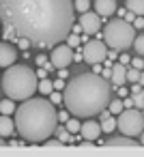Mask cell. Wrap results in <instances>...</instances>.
<instances>
[{"label": "cell", "mask_w": 144, "mask_h": 157, "mask_svg": "<svg viewBox=\"0 0 144 157\" xmlns=\"http://www.w3.org/2000/svg\"><path fill=\"white\" fill-rule=\"evenodd\" d=\"M0 20L37 48H54L73 30V0H0Z\"/></svg>", "instance_id": "1"}, {"label": "cell", "mask_w": 144, "mask_h": 157, "mask_svg": "<svg viewBox=\"0 0 144 157\" xmlns=\"http://www.w3.org/2000/svg\"><path fill=\"white\" fill-rule=\"evenodd\" d=\"M110 80L101 73H80L65 86L63 103L69 110V114L78 118H93L95 114H101L110 103Z\"/></svg>", "instance_id": "2"}, {"label": "cell", "mask_w": 144, "mask_h": 157, "mask_svg": "<svg viewBox=\"0 0 144 157\" xmlns=\"http://www.w3.org/2000/svg\"><path fill=\"white\" fill-rule=\"evenodd\" d=\"M58 127V112L47 99H24L20 108H15V129L17 133L30 142L39 144L47 140Z\"/></svg>", "instance_id": "3"}, {"label": "cell", "mask_w": 144, "mask_h": 157, "mask_svg": "<svg viewBox=\"0 0 144 157\" xmlns=\"http://www.w3.org/2000/svg\"><path fill=\"white\" fill-rule=\"evenodd\" d=\"M39 86V75L26 65H11L2 75V90L13 101H24L35 95Z\"/></svg>", "instance_id": "4"}, {"label": "cell", "mask_w": 144, "mask_h": 157, "mask_svg": "<svg viewBox=\"0 0 144 157\" xmlns=\"http://www.w3.org/2000/svg\"><path fill=\"white\" fill-rule=\"evenodd\" d=\"M103 41L112 50H129L135 41V28L131 22L123 17L110 20L103 28Z\"/></svg>", "instance_id": "5"}, {"label": "cell", "mask_w": 144, "mask_h": 157, "mask_svg": "<svg viewBox=\"0 0 144 157\" xmlns=\"http://www.w3.org/2000/svg\"><path fill=\"white\" fill-rule=\"evenodd\" d=\"M116 127L125 133V136H140L144 131V114L138 110V108H125L118 118H116Z\"/></svg>", "instance_id": "6"}, {"label": "cell", "mask_w": 144, "mask_h": 157, "mask_svg": "<svg viewBox=\"0 0 144 157\" xmlns=\"http://www.w3.org/2000/svg\"><path fill=\"white\" fill-rule=\"evenodd\" d=\"M82 56H84V63L88 65H99L108 58V45L103 39H90L84 43L82 48Z\"/></svg>", "instance_id": "7"}, {"label": "cell", "mask_w": 144, "mask_h": 157, "mask_svg": "<svg viewBox=\"0 0 144 157\" xmlns=\"http://www.w3.org/2000/svg\"><path fill=\"white\" fill-rule=\"evenodd\" d=\"M50 63L56 67V69H65L73 63V48L69 43H58L52 48V54H50Z\"/></svg>", "instance_id": "8"}, {"label": "cell", "mask_w": 144, "mask_h": 157, "mask_svg": "<svg viewBox=\"0 0 144 157\" xmlns=\"http://www.w3.org/2000/svg\"><path fill=\"white\" fill-rule=\"evenodd\" d=\"M80 28H82L84 35H97L99 28H101V15H99L97 11H95V13H90V11L82 13V17H80Z\"/></svg>", "instance_id": "9"}, {"label": "cell", "mask_w": 144, "mask_h": 157, "mask_svg": "<svg viewBox=\"0 0 144 157\" xmlns=\"http://www.w3.org/2000/svg\"><path fill=\"white\" fill-rule=\"evenodd\" d=\"M17 60V48L13 43H0V67H11Z\"/></svg>", "instance_id": "10"}, {"label": "cell", "mask_w": 144, "mask_h": 157, "mask_svg": "<svg viewBox=\"0 0 144 157\" xmlns=\"http://www.w3.org/2000/svg\"><path fill=\"white\" fill-rule=\"evenodd\" d=\"M101 123H97V121H84L82 123V127H80V138H84V140H97L99 136H101Z\"/></svg>", "instance_id": "11"}, {"label": "cell", "mask_w": 144, "mask_h": 157, "mask_svg": "<svg viewBox=\"0 0 144 157\" xmlns=\"http://www.w3.org/2000/svg\"><path fill=\"white\" fill-rule=\"evenodd\" d=\"M110 82H112V88H118L127 82V65L123 63H116L112 65V75H110Z\"/></svg>", "instance_id": "12"}, {"label": "cell", "mask_w": 144, "mask_h": 157, "mask_svg": "<svg viewBox=\"0 0 144 157\" xmlns=\"http://www.w3.org/2000/svg\"><path fill=\"white\" fill-rule=\"evenodd\" d=\"M95 11L101 17H110L116 13V0H95Z\"/></svg>", "instance_id": "13"}, {"label": "cell", "mask_w": 144, "mask_h": 157, "mask_svg": "<svg viewBox=\"0 0 144 157\" xmlns=\"http://www.w3.org/2000/svg\"><path fill=\"white\" fill-rule=\"evenodd\" d=\"M15 131V118H11V114H2L0 116V136L9 138Z\"/></svg>", "instance_id": "14"}, {"label": "cell", "mask_w": 144, "mask_h": 157, "mask_svg": "<svg viewBox=\"0 0 144 157\" xmlns=\"http://www.w3.org/2000/svg\"><path fill=\"white\" fill-rule=\"evenodd\" d=\"M140 142H135L131 136H120V138H110V140H105V146H138Z\"/></svg>", "instance_id": "15"}, {"label": "cell", "mask_w": 144, "mask_h": 157, "mask_svg": "<svg viewBox=\"0 0 144 157\" xmlns=\"http://www.w3.org/2000/svg\"><path fill=\"white\" fill-rule=\"evenodd\" d=\"M101 129L103 131H112V129H116V118H114V114L110 112V110H103L101 112Z\"/></svg>", "instance_id": "16"}, {"label": "cell", "mask_w": 144, "mask_h": 157, "mask_svg": "<svg viewBox=\"0 0 144 157\" xmlns=\"http://www.w3.org/2000/svg\"><path fill=\"white\" fill-rule=\"evenodd\" d=\"M127 11L135 15H144V0H127Z\"/></svg>", "instance_id": "17"}, {"label": "cell", "mask_w": 144, "mask_h": 157, "mask_svg": "<svg viewBox=\"0 0 144 157\" xmlns=\"http://www.w3.org/2000/svg\"><path fill=\"white\" fill-rule=\"evenodd\" d=\"M56 133H58V140H63L65 144H71V142L78 140V138H73L71 131H67V127H65V129H63V127H56Z\"/></svg>", "instance_id": "18"}, {"label": "cell", "mask_w": 144, "mask_h": 157, "mask_svg": "<svg viewBox=\"0 0 144 157\" xmlns=\"http://www.w3.org/2000/svg\"><path fill=\"white\" fill-rule=\"evenodd\" d=\"M0 112H2V114H15V103H13L11 97L0 101Z\"/></svg>", "instance_id": "19"}, {"label": "cell", "mask_w": 144, "mask_h": 157, "mask_svg": "<svg viewBox=\"0 0 144 157\" xmlns=\"http://www.w3.org/2000/svg\"><path fill=\"white\" fill-rule=\"evenodd\" d=\"M37 90H41V95H50V93L54 90V82H50L47 78H41V82H39V86H37Z\"/></svg>", "instance_id": "20"}, {"label": "cell", "mask_w": 144, "mask_h": 157, "mask_svg": "<svg viewBox=\"0 0 144 157\" xmlns=\"http://www.w3.org/2000/svg\"><path fill=\"white\" fill-rule=\"evenodd\" d=\"M108 108H110L112 114H120V112L125 110V103H123V99H110Z\"/></svg>", "instance_id": "21"}, {"label": "cell", "mask_w": 144, "mask_h": 157, "mask_svg": "<svg viewBox=\"0 0 144 157\" xmlns=\"http://www.w3.org/2000/svg\"><path fill=\"white\" fill-rule=\"evenodd\" d=\"M73 5H75V11H80V13H86V11H90V5H93V0H73Z\"/></svg>", "instance_id": "22"}, {"label": "cell", "mask_w": 144, "mask_h": 157, "mask_svg": "<svg viewBox=\"0 0 144 157\" xmlns=\"http://www.w3.org/2000/svg\"><path fill=\"white\" fill-rule=\"evenodd\" d=\"M133 50L138 52V56L144 58V35H135V41H133Z\"/></svg>", "instance_id": "23"}, {"label": "cell", "mask_w": 144, "mask_h": 157, "mask_svg": "<svg viewBox=\"0 0 144 157\" xmlns=\"http://www.w3.org/2000/svg\"><path fill=\"white\" fill-rule=\"evenodd\" d=\"M65 127H67V131H71V133H80L82 123H80V121H75V116H73V118H69V121H67V125H65Z\"/></svg>", "instance_id": "24"}, {"label": "cell", "mask_w": 144, "mask_h": 157, "mask_svg": "<svg viewBox=\"0 0 144 157\" xmlns=\"http://www.w3.org/2000/svg\"><path fill=\"white\" fill-rule=\"evenodd\" d=\"M127 80H129V82H138V80H140V69L127 67Z\"/></svg>", "instance_id": "25"}, {"label": "cell", "mask_w": 144, "mask_h": 157, "mask_svg": "<svg viewBox=\"0 0 144 157\" xmlns=\"http://www.w3.org/2000/svg\"><path fill=\"white\" fill-rule=\"evenodd\" d=\"M133 108H138V110H144V90L133 95Z\"/></svg>", "instance_id": "26"}, {"label": "cell", "mask_w": 144, "mask_h": 157, "mask_svg": "<svg viewBox=\"0 0 144 157\" xmlns=\"http://www.w3.org/2000/svg\"><path fill=\"white\" fill-rule=\"evenodd\" d=\"M63 140H43V146L45 148H63Z\"/></svg>", "instance_id": "27"}, {"label": "cell", "mask_w": 144, "mask_h": 157, "mask_svg": "<svg viewBox=\"0 0 144 157\" xmlns=\"http://www.w3.org/2000/svg\"><path fill=\"white\" fill-rule=\"evenodd\" d=\"M67 43H69L71 48H78V43H80V37H78V35L71 30V33H69V37H67Z\"/></svg>", "instance_id": "28"}, {"label": "cell", "mask_w": 144, "mask_h": 157, "mask_svg": "<svg viewBox=\"0 0 144 157\" xmlns=\"http://www.w3.org/2000/svg\"><path fill=\"white\" fill-rule=\"evenodd\" d=\"M50 101H52V103H63L65 99H63L60 90H52V93H50Z\"/></svg>", "instance_id": "29"}, {"label": "cell", "mask_w": 144, "mask_h": 157, "mask_svg": "<svg viewBox=\"0 0 144 157\" xmlns=\"http://www.w3.org/2000/svg\"><path fill=\"white\" fill-rule=\"evenodd\" d=\"M131 67H135V69H142V67H144V60H142V56L133 58V60H131Z\"/></svg>", "instance_id": "30"}, {"label": "cell", "mask_w": 144, "mask_h": 157, "mask_svg": "<svg viewBox=\"0 0 144 157\" xmlns=\"http://www.w3.org/2000/svg\"><path fill=\"white\" fill-rule=\"evenodd\" d=\"M133 28L138 30V28H144V17H135L133 20Z\"/></svg>", "instance_id": "31"}, {"label": "cell", "mask_w": 144, "mask_h": 157, "mask_svg": "<svg viewBox=\"0 0 144 157\" xmlns=\"http://www.w3.org/2000/svg\"><path fill=\"white\" fill-rule=\"evenodd\" d=\"M142 90H144V88H142V84H140V82H133V86H131V93L135 95V93H142Z\"/></svg>", "instance_id": "32"}, {"label": "cell", "mask_w": 144, "mask_h": 157, "mask_svg": "<svg viewBox=\"0 0 144 157\" xmlns=\"http://www.w3.org/2000/svg\"><path fill=\"white\" fill-rule=\"evenodd\" d=\"M65 86H67V84H65L63 80H56V82H54V88H56V90H65Z\"/></svg>", "instance_id": "33"}, {"label": "cell", "mask_w": 144, "mask_h": 157, "mask_svg": "<svg viewBox=\"0 0 144 157\" xmlns=\"http://www.w3.org/2000/svg\"><path fill=\"white\" fill-rule=\"evenodd\" d=\"M125 20L133 24V20H135V13H131V11H125Z\"/></svg>", "instance_id": "34"}, {"label": "cell", "mask_w": 144, "mask_h": 157, "mask_svg": "<svg viewBox=\"0 0 144 157\" xmlns=\"http://www.w3.org/2000/svg\"><path fill=\"white\" fill-rule=\"evenodd\" d=\"M118 60H120L123 65H129V63H131V58H129L127 54H120V56H118Z\"/></svg>", "instance_id": "35"}, {"label": "cell", "mask_w": 144, "mask_h": 157, "mask_svg": "<svg viewBox=\"0 0 144 157\" xmlns=\"http://www.w3.org/2000/svg\"><path fill=\"white\" fill-rule=\"evenodd\" d=\"M58 121L67 123V121H69V110H67V112H60V114H58Z\"/></svg>", "instance_id": "36"}, {"label": "cell", "mask_w": 144, "mask_h": 157, "mask_svg": "<svg viewBox=\"0 0 144 157\" xmlns=\"http://www.w3.org/2000/svg\"><path fill=\"white\" fill-rule=\"evenodd\" d=\"M123 103H125V108H133V97H127V99H123Z\"/></svg>", "instance_id": "37"}, {"label": "cell", "mask_w": 144, "mask_h": 157, "mask_svg": "<svg viewBox=\"0 0 144 157\" xmlns=\"http://www.w3.org/2000/svg\"><path fill=\"white\" fill-rule=\"evenodd\" d=\"M45 73H47V69H39V71H37L39 78H45Z\"/></svg>", "instance_id": "38"}, {"label": "cell", "mask_w": 144, "mask_h": 157, "mask_svg": "<svg viewBox=\"0 0 144 157\" xmlns=\"http://www.w3.org/2000/svg\"><path fill=\"white\" fill-rule=\"evenodd\" d=\"M108 56H110V60H114V58H118V54H116V52H108Z\"/></svg>", "instance_id": "39"}, {"label": "cell", "mask_w": 144, "mask_h": 157, "mask_svg": "<svg viewBox=\"0 0 144 157\" xmlns=\"http://www.w3.org/2000/svg\"><path fill=\"white\" fill-rule=\"evenodd\" d=\"M37 65H45V58L43 56H37Z\"/></svg>", "instance_id": "40"}, {"label": "cell", "mask_w": 144, "mask_h": 157, "mask_svg": "<svg viewBox=\"0 0 144 157\" xmlns=\"http://www.w3.org/2000/svg\"><path fill=\"white\" fill-rule=\"evenodd\" d=\"M118 93H120L123 97H127V88H123V86H118Z\"/></svg>", "instance_id": "41"}, {"label": "cell", "mask_w": 144, "mask_h": 157, "mask_svg": "<svg viewBox=\"0 0 144 157\" xmlns=\"http://www.w3.org/2000/svg\"><path fill=\"white\" fill-rule=\"evenodd\" d=\"M138 82H140V84L144 86V73H140V80H138Z\"/></svg>", "instance_id": "42"}, {"label": "cell", "mask_w": 144, "mask_h": 157, "mask_svg": "<svg viewBox=\"0 0 144 157\" xmlns=\"http://www.w3.org/2000/svg\"><path fill=\"white\" fill-rule=\"evenodd\" d=\"M140 144H142V146H144V131H142V133H140Z\"/></svg>", "instance_id": "43"}, {"label": "cell", "mask_w": 144, "mask_h": 157, "mask_svg": "<svg viewBox=\"0 0 144 157\" xmlns=\"http://www.w3.org/2000/svg\"><path fill=\"white\" fill-rule=\"evenodd\" d=\"M5 144H7V142H5V138H2V136H0V146H5Z\"/></svg>", "instance_id": "44"}]
</instances>
